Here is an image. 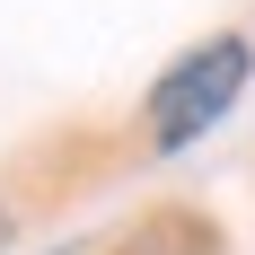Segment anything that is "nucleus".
<instances>
[{"label":"nucleus","instance_id":"f257e3e1","mask_svg":"<svg viewBox=\"0 0 255 255\" xmlns=\"http://www.w3.org/2000/svg\"><path fill=\"white\" fill-rule=\"evenodd\" d=\"M238 88H247V35H211V44H194L176 71L150 88V132L176 150V141H194L203 124L229 115Z\"/></svg>","mask_w":255,"mask_h":255}]
</instances>
